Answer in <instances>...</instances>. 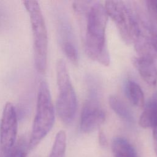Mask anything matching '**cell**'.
I'll return each instance as SVG.
<instances>
[{"label":"cell","instance_id":"6da1fadb","mask_svg":"<svg viewBox=\"0 0 157 157\" xmlns=\"http://www.w3.org/2000/svg\"><path fill=\"white\" fill-rule=\"evenodd\" d=\"M85 50L92 60L105 66L110 64V55L105 40L108 15L104 6L91 3L86 12Z\"/></svg>","mask_w":157,"mask_h":157},{"label":"cell","instance_id":"7a4b0ae2","mask_svg":"<svg viewBox=\"0 0 157 157\" xmlns=\"http://www.w3.org/2000/svg\"><path fill=\"white\" fill-rule=\"evenodd\" d=\"M55 115L48 85L42 80L38 88L36 111L28 141L29 150L34 148L51 131L55 122Z\"/></svg>","mask_w":157,"mask_h":157},{"label":"cell","instance_id":"3957f363","mask_svg":"<svg viewBox=\"0 0 157 157\" xmlns=\"http://www.w3.org/2000/svg\"><path fill=\"white\" fill-rule=\"evenodd\" d=\"M28 13L33 33L35 67L40 74H44L47 66L48 33L44 17L39 2L34 0L23 1Z\"/></svg>","mask_w":157,"mask_h":157},{"label":"cell","instance_id":"277c9868","mask_svg":"<svg viewBox=\"0 0 157 157\" xmlns=\"http://www.w3.org/2000/svg\"><path fill=\"white\" fill-rule=\"evenodd\" d=\"M56 82L58 95L56 110L60 120L65 124L71 123L75 116L77 102L65 62L59 59L56 63Z\"/></svg>","mask_w":157,"mask_h":157},{"label":"cell","instance_id":"5b68a950","mask_svg":"<svg viewBox=\"0 0 157 157\" xmlns=\"http://www.w3.org/2000/svg\"><path fill=\"white\" fill-rule=\"evenodd\" d=\"M104 7L108 17L115 23L124 43H132L136 24L135 12L121 1H107Z\"/></svg>","mask_w":157,"mask_h":157},{"label":"cell","instance_id":"8992f818","mask_svg":"<svg viewBox=\"0 0 157 157\" xmlns=\"http://www.w3.org/2000/svg\"><path fill=\"white\" fill-rule=\"evenodd\" d=\"M18 115L15 106L7 102L3 109L0 122V153L9 150L17 141Z\"/></svg>","mask_w":157,"mask_h":157},{"label":"cell","instance_id":"52a82bcc","mask_svg":"<svg viewBox=\"0 0 157 157\" xmlns=\"http://www.w3.org/2000/svg\"><path fill=\"white\" fill-rule=\"evenodd\" d=\"M105 114L94 98L88 99L83 107L80 128L82 132L90 133L99 128L105 121Z\"/></svg>","mask_w":157,"mask_h":157},{"label":"cell","instance_id":"ba28073f","mask_svg":"<svg viewBox=\"0 0 157 157\" xmlns=\"http://www.w3.org/2000/svg\"><path fill=\"white\" fill-rule=\"evenodd\" d=\"M132 63L143 80L150 86H155L157 83V68L154 59L137 56L133 58Z\"/></svg>","mask_w":157,"mask_h":157},{"label":"cell","instance_id":"9c48e42d","mask_svg":"<svg viewBox=\"0 0 157 157\" xmlns=\"http://www.w3.org/2000/svg\"><path fill=\"white\" fill-rule=\"evenodd\" d=\"M139 123L144 128H153L157 125V96L150 99L144 106Z\"/></svg>","mask_w":157,"mask_h":157},{"label":"cell","instance_id":"30bf717a","mask_svg":"<svg viewBox=\"0 0 157 157\" xmlns=\"http://www.w3.org/2000/svg\"><path fill=\"white\" fill-rule=\"evenodd\" d=\"M112 149L114 157H138L134 147L129 141L121 137L114 138Z\"/></svg>","mask_w":157,"mask_h":157},{"label":"cell","instance_id":"8fae6325","mask_svg":"<svg viewBox=\"0 0 157 157\" xmlns=\"http://www.w3.org/2000/svg\"><path fill=\"white\" fill-rule=\"evenodd\" d=\"M124 90L127 97L133 105L139 108L144 107L145 105L144 93L136 82L132 80L127 81Z\"/></svg>","mask_w":157,"mask_h":157},{"label":"cell","instance_id":"7c38bea8","mask_svg":"<svg viewBox=\"0 0 157 157\" xmlns=\"http://www.w3.org/2000/svg\"><path fill=\"white\" fill-rule=\"evenodd\" d=\"M109 104L113 112L124 120L132 122L134 117L128 107L115 96H110L109 98Z\"/></svg>","mask_w":157,"mask_h":157},{"label":"cell","instance_id":"4fadbf2b","mask_svg":"<svg viewBox=\"0 0 157 157\" xmlns=\"http://www.w3.org/2000/svg\"><path fill=\"white\" fill-rule=\"evenodd\" d=\"M29 151L28 142L24 137H21L9 150L0 153V157H27Z\"/></svg>","mask_w":157,"mask_h":157},{"label":"cell","instance_id":"5bb4252c","mask_svg":"<svg viewBox=\"0 0 157 157\" xmlns=\"http://www.w3.org/2000/svg\"><path fill=\"white\" fill-rule=\"evenodd\" d=\"M66 148V134L61 130L56 134L48 157H64Z\"/></svg>","mask_w":157,"mask_h":157},{"label":"cell","instance_id":"9a60e30c","mask_svg":"<svg viewBox=\"0 0 157 157\" xmlns=\"http://www.w3.org/2000/svg\"><path fill=\"white\" fill-rule=\"evenodd\" d=\"M61 45L66 56L72 63L77 64L78 60V52L74 44L68 39H63Z\"/></svg>","mask_w":157,"mask_h":157},{"label":"cell","instance_id":"2e32d148","mask_svg":"<svg viewBox=\"0 0 157 157\" xmlns=\"http://www.w3.org/2000/svg\"><path fill=\"white\" fill-rule=\"evenodd\" d=\"M153 140L154 150L157 156V125L153 128Z\"/></svg>","mask_w":157,"mask_h":157},{"label":"cell","instance_id":"e0dca14e","mask_svg":"<svg viewBox=\"0 0 157 157\" xmlns=\"http://www.w3.org/2000/svg\"><path fill=\"white\" fill-rule=\"evenodd\" d=\"M98 138H99V142L100 145L104 146L107 144V139H106L105 134L102 131L99 132Z\"/></svg>","mask_w":157,"mask_h":157},{"label":"cell","instance_id":"ac0fdd59","mask_svg":"<svg viewBox=\"0 0 157 157\" xmlns=\"http://www.w3.org/2000/svg\"><path fill=\"white\" fill-rule=\"evenodd\" d=\"M1 10H0V17H1Z\"/></svg>","mask_w":157,"mask_h":157}]
</instances>
